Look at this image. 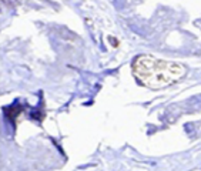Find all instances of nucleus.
<instances>
[{
    "label": "nucleus",
    "mask_w": 201,
    "mask_h": 171,
    "mask_svg": "<svg viewBox=\"0 0 201 171\" xmlns=\"http://www.w3.org/2000/svg\"><path fill=\"white\" fill-rule=\"evenodd\" d=\"M133 74L138 83L151 90H160L178 81L185 74V67L177 61L161 60L154 56H138L133 61Z\"/></svg>",
    "instance_id": "1"
}]
</instances>
